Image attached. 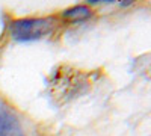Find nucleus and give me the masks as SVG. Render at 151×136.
<instances>
[{
  "label": "nucleus",
  "mask_w": 151,
  "mask_h": 136,
  "mask_svg": "<svg viewBox=\"0 0 151 136\" xmlns=\"http://www.w3.org/2000/svg\"><path fill=\"white\" fill-rule=\"evenodd\" d=\"M89 5H98V3H115L116 0H86Z\"/></svg>",
  "instance_id": "obj_4"
},
{
  "label": "nucleus",
  "mask_w": 151,
  "mask_h": 136,
  "mask_svg": "<svg viewBox=\"0 0 151 136\" xmlns=\"http://www.w3.org/2000/svg\"><path fill=\"white\" fill-rule=\"evenodd\" d=\"M55 17H27L12 20L9 24V33L12 40L18 42H29L41 40L50 35L56 27Z\"/></svg>",
  "instance_id": "obj_1"
},
{
  "label": "nucleus",
  "mask_w": 151,
  "mask_h": 136,
  "mask_svg": "<svg viewBox=\"0 0 151 136\" xmlns=\"http://www.w3.org/2000/svg\"><path fill=\"white\" fill-rule=\"evenodd\" d=\"M92 15H94V11L86 5H77L62 12V18H65L70 23H82V21L89 20Z\"/></svg>",
  "instance_id": "obj_3"
},
{
  "label": "nucleus",
  "mask_w": 151,
  "mask_h": 136,
  "mask_svg": "<svg viewBox=\"0 0 151 136\" xmlns=\"http://www.w3.org/2000/svg\"><path fill=\"white\" fill-rule=\"evenodd\" d=\"M0 136H24L21 122L8 110H0Z\"/></svg>",
  "instance_id": "obj_2"
}]
</instances>
